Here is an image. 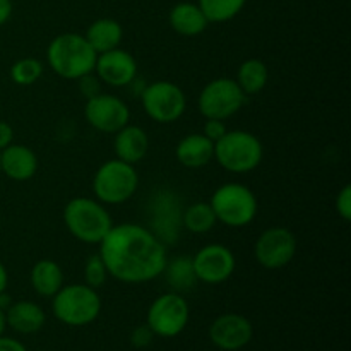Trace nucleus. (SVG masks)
<instances>
[{
  "label": "nucleus",
  "mask_w": 351,
  "mask_h": 351,
  "mask_svg": "<svg viewBox=\"0 0 351 351\" xmlns=\"http://www.w3.org/2000/svg\"><path fill=\"white\" fill-rule=\"evenodd\" d=\"M98 245L108 276L120 283H147L160 278L167 266V243L137 223L113 225Z\"/></svg>",
  "instance_id": "nucleus-1"
},
{
  "label": "nucleus",
  "mask_w": 351,
  "mask_h": 351,
  "mask_svg": "<svg viewBox=\"0 0 351 351\" xmlns=\"http://www.w3.org/2000/svg\"><path fill=\"white\" fill-rule=\"evenodd\" d=\"M96 53L84 34L62 33L50 41L47 48V62L51 71L62 79L77 81L95 72Z\"/></svg>",
  "instance_id": "nucleus-2"
},
{
  "label": "nucleus",
  "mask_w": 351,
  "mask_h": 351,
  "mask_svg": "<svg viewBox=\"0 0 351 351\" xmlns=\"http://www.w3.org/2000/svg\"><path fill=\"white\" fill-rule=\"evenodd\" d=\"M64 225L75 240L88 245H98L112 230L113 221L105 204L81 195L65 204Z\"/></svg>",
  "instance_id": "nucleus-3"
},
{
  "label": "nucleus",
  "mask_w": 351,
  "mask_h": 351,
  "mask_svg": "<svg viewBox=\"0 0 351 351\" xmlns=\"http://www.w3.org/2000/svg\"><path fill=\"white\" fill-rule=\"evenodd\" d=\"M51 311L62 324L82 328L98 319L101 312V297L98 290L86 283L64 285L51 297Z\"/></svg>",
  "instance_id": "nucleus-4"
},
{
  "label": "nucleus",
  "mask_w": 351,
  "mask_h": 351,
  "mask_svg": "<svg viewBox=\"0 0 351 351\" xmlns=\"http://www.w3.org/2000/svg\"><path fill=\"white\" fill-rule=\"evenodd\" d=\"M263 143L249 130H228L215 143V160L230 173H249L263 163Z\"/></svg>",
  "instance_id": "nucleus-5"
},
{
  "label": "nucleus",
  "mask_w": 351,
  "mask_h": 351,
  "mask_svg": "<svg viewBox=\"0 0 351 351\" xmlns=\"http://www.w3.org/2000/svg\"><path fill=\"white\" fill-rule=\"evenodd\" d=\"M139 189V173L134 165L119 160H108L96 170L93 177L95 199L105 206H119L134 197Z\"/></svg>",
  "instance_id": "nucleus-6"
},
{
  "label": "nucleus",
  "mask_w": 351,
  "mask_h": 351,
  "mask_svg": "<svg viewBox=\"0 0 351 351\" xmlns=\"http://www.w3.org/2000/svg\"><path fill=\"white\" fill-rule=\"evenodd\" d=\"M213 211L216 219L230 228H243L256 219L257 197L247 185L239 182L223 184L211 195Z\"/></svg>",
  "instance_id": "nucleus-7"
},
{
  "label": "nucleus",
  "mask_w": 351,
  "mask_h": 351,
  "mask_svg": "<svg viewBox=\"0 0 351 351\" xmlns=\"http://www.w3.org/2000/svg\"><path fill=\"white\" fill-rule=\"evenodd\" d=\"M139 98L146 115L163 125L180 120L187 110V96L184 89L171 81H156L146 84Z\"/></svg>",
  "instance_id": "nucleus-8"
},
{
  "label": "nucleus",
  "mask_w": 351,
  "mask_h": 351,
  "mask_svg": "<svg viewBox=\"0 0 351 351\" xmlns=\"http://www.w3.org/2000/svg\"><path fill=\"white\" fill-rule=\"evenodd\" d=\"M245 98L235 79L218 77L209 81L199 93L197 108L206 120H228L242 110Z\"/></svg>",
  "instance_id": "nucleus-9"
},
{
  "label": "nucleus",
  "mask_w": 351,
  "mask_h": 351,
  "mask_svg": "<svg viewBox=\"0 0 351 351\" xmlns=\"http://www.w3.org/2000/svg\"><path fill=\"white\" fill-rule=\"evenodd\" d=\"M191 308L182 293L168 291L153 300L147 308L146 324L149 326L154 336L160 338H175L180 335L189 324Z\"/></svg>",
  "instance_id": "nucleus-10"
},
{
  "label": "nucleus",
  "mask_w": 351,
  "mask_h": 351,
  "mask_svg": "<svg viewBox=\"0 0 351 351\" xmlns=\"http://www.w3.org/2000/svg\"><path fill=\"white\" fill-rule=\"evenodd\" d=\"M297 237L285 226L264 230L254 243V257L267 271L283 269L297 256Z\"/></svg>",
  "instance_id": "nucleus-11"
},
{
  "label": "nucleus",
  "mask_w": 351,
  "mask_h": 351,
  "mask_svg": "<svg viewBox=\"0 0 351 351\" xmlns=\"http://www.w3.org/2000/svg\"><path fill=\"white\" fill-rule=\"evenodd\" d=\"M84 119L95 130L103 134H117L130 120V108L122 98L108 93H99L86 99Z\"/></svg>",
  "instance_id": "nucleus-12"
},
{
  "label": "nucleus",
  "mask_w": 351,
  "mask_h": 351,
  "mask_svg": "<svg viewBox=\"0 0 351 351\" xmlns=\"http://www.w3.org/2000/svg\"><path fill=\"white\" fill-rule=\"evenodd\" d=\"M192 267L201 283L221 285L235 273L237 259L223 243H209L192 256Z\"/></svg>",
  "instance_id": "nucleus-13"
},
{
  "label": "nucleus",
  "mask_w": 351,
  "mask_h": 351,
  "mask_svg": "<svg viewBox=\"0 0 351 351\" xmlns=\"http://www.w3.org/2000/svg\"><path fill=\"white\" fill-rule=\"evenodd\" d=\"M95 74L103 84L112 88H127L139 75V67L132 53L119 47L105 53H98Z\"/></svg>",
  "instance_id": "nucleus-14"
},
{
  "label": "nucleus",
  "mask_w": 351,
  "mask_h": 351,
  "mask_svg": "<svg viewBox=\"0 0 351 351\" xmlns=\"http://www.w3.org/2000/svg\"><path fill=\"white\" fill-rule=\"evenodd\" d=\"M252 336V322L235 312L219 315L209 326V339L223 351L242 350L243 346L249 345Z\"/></svg>",
  "instance_id": "nucleus-15"
},
{
  "label": "nucleus",
  "mask_w": 351,
  "mask_h": 351,
  "mask_svg": "<svg viewBox=\"0 0 351 351\" xmlns=\"http://www.w3.org/2000/svg\"><path fill=\"white\" fill-rule=\"evenodd\" d=\"M38 156L31 147L12 143L0 151V173L14 182H27L36 175Z\"/></svg>",
  "instance_id": "nucleus-16"
},
{
  "label": "nucleus",
  "mask_w": 351,
  "mask_h": 351,
  "mask_svg": "<svg viewBox=\"0 0 351 351\" xmlns=\"http://www.w3.org/2000/svg\"><path fill=\"white\" fill-rule=\"evenodd\" d=\"M175 194H158L156 199L153 201V230L151 232L158 237L163 243L171 242V233L177 239L178 228L182 226V211L178 209V204L173 202Z\"/></svg>",
  "instance_id": "nucleus-17"
},
{
  "label": "nucleus",
  "mask_w": 351,
  "mask_h": 351,
  "mask_svg": "<svg viewBox=\"0 0 351 351\" xmlns=\"http://www.w3.org/2000/svg\"><path fill=\"white\" fill-rule=\"evenodd\" d=\"M113 151H115L119 160L136 167L146 158L147 151H149V137L143 127L127 123L115 134Z\"/></svg>",
  "instance_id": "nucleus-18"
},
{
  "label": "nucleus",
  "mask_w": 351,
  "mask_h": 351,
  "mask_svg": "<svg viewBox=\"0 0 351 351\" xmlns=\"http://www.w3.org/2000/svg\"><path fill=\"white\" fill-rule=\"evenodd\" d=\"M178 163L191 170L208 167L215 160V143L204 134H189L175 147Z\"/></svg>",
  "instance_id": "nucleus-19"
},
{
  "label": "nucleus",
  "mask_w": 351,
  "mask_h": 351,
  "mask_svg": "<svg viewBox=\"0 0 351 351\" xmlns=\"http://www.w3.org/2000/svg\"><path fill=\"white\" fill-rule=\"evenodd\" d=\"M168 23L175 33L185 38L199 36L209 26L208 17L204 16L201 7L194 2L175 3L168 14Z\"/></svg>",
  "instance_id": "nucleus-20"
},
{
  "label": "nucleus",
  "mask_w": 351,
  "mask_h": 351,
  "mask_svg": "<svg viewBox=\"0 0 351 351\" xmlns=\"http://www.w3.org/2000/svg\"><path fill=\"white\" fill-rule=\"evenodd\" d=\"M5 322L12 331L19 335H34L41 331L47 322L45 311L31 300L12 302L5 311Z\"/></svg>",
  "instance_id": "nucleus-21"
},
{
  "label": "nucleus",
  "mask_w": 351,
  "mask_h": 351,
  "mask_svg": "<svg viewBox=\"0 0 351 351\" xmlns=\"http://www.w3.org/2000/svg\"><path fill=\"white\" fill-rule=\"evenodd\" d=\"M84 36L96 53H105L120 47L123 40V27L112 17H99L89 24Z\"/></svg>",
  "instance_id": "nucleus-22"
},
{
  "label": "nucleus",
  "mask_w": 351,
  "mask_h": 351,
  "mask_svg": "<svg viewBox=\"0 0 351 351\" xmlns=\"http://www.w3.org/2000/svg\"><path fill=\"white\" fill-rule=\"evenodd\" d=\"M64 271L60 264L51 259H40L34 263L29 273L31 288L40 297L51 298L62 287H64Z\"/></svg>",
  "instance_id": "nucleus-23"
},
{
  "label": "nucleus",
  "mask_w": 351,
  "mask_h": 351,
  "mask_svg": "<svg viewBox=\"0 0 351 351\" xmlns=\"http://www.w3.org/2000/svg\"><path fill=\"white\" fill-rule=\"evenodd\" d=\"M235 82L245 96H256L264 91L269 82V69L261 58H247L237 71Z\"/></svg>",
  "instance_id": "nucleus-24"
},
{
  "label": "nucleus",
  "mask_w": 351,
  "mask_h": 351,
  "mask_svg": "<svg viewBox=\"0 0 351 351\" xmlns=\"http://www.w3.org/2000/svg\"><path fill=\"white\" fill-rule=\"evenodd\" d=\"M163 274L167 283L170 285L171 291H175V293L191 291L197 283L194 267H192V257L189 256H177L173 261H167Z\"/></svg>",
  "instance_id": "nucleus-25"
},
{
  "label": "nucleus",
  "mask_w": 351,
  "mask_h": 351,
  "mask_svg": "<svg viewBox=\"0 0 351 351\" xmlns=\"http://www.w3.org/2000/svg\"><path fill=\"white\" fill-rule=\"evenodd\" d=\"M218 223L209 202H194L182 211V226L195 235L209 233Z\"/></svg>",
  "instance_id": "nucleus-26"
},
{
  "label": "nucleus",
  "mask_w": 351,
  "mask_h": 351,
  "mask_svg": "<svg viewBox=\"0 0 351 351\" xmlns=\"http://www.w3.org/2000/svg\"><path fill=\"white\" fill-rule=\"evenodd\" d=\"M245 3L247 0H197V5L208 17L209 24H221L235 19Z\"/></svg>",
  "instance_id": "nucleus-27"
},
{
  "label": "nucleus",
  "mask_w": 351,
  "mask_h": 351,
  "mask_svg": "<svg viewBox=\"0 0 351 351\" xmlns=\"http://www.w3.org/2000/svg\"><path fill=\"white\" fill-rule=\"evenodd\" d=\"M45 72V65L41 60L33 57H24L10 65V79L17 86H33L41 79Z\"/></svg>",
  "instance_id": "nucleus-28"
},
{
  "label": "nucleus",
  "mask_w": 351,
  "mask_h": 351,
  "mask_svg": "<svg viewBox=\"0 0 351 351\" xmlns=\"http://www.w3.org/2000/svg\"><path fill=\"white\" fill-rule=\"evenodd\" d=\"M106 280H108V271H106L99 254L89 256L84 263V283L95 290H99L101 287H105Z\"/></svg>",
  "instance_id": "nucleus-29"
},
{
  "label": "nucleus",
  "mask_w": 351,
  "mask_h": 351,
  "mask_svg": "<svg viewBox=\"0 0 351 351\" xmlns=\"http://www.w3.org/2000/svg\"><path fill=\"white\" fill-rule=\"evenodd\" d=\"M77 86H79V91H81V95L84 96L86 99H91L95 98V96H98L99 93H103V82L99 81L98 75H96L95 72L79 77Z\"/></svg>",
  "instance_id": "nucleus-30"
},
{
  "label": "nucleus",
  "mask_w": 351,
  "mask_h": 351,
  "mask_svg": "<svg viewBox=\"0 0 351 351\" xmlns=\"http://www.w3.org/2000/svg\"><path fill=\"white\" fill-rule=\"evenodd\" d=\"M336 211L345 221L351 219V185L346 184L336 195Z\"/></svg>",
  "instance_id": "nucleus-31"
},
{
  "label": "nucleus",
  "mask_w": 351,
  "mask_h": 351,
  "mask_svg": "<svg viewBox=\"0 0 351 351\" xmlns=\"http://www.w3.org/2000/svg\"><path fill=\"white\" fill-rule=\"evenodd\" d=\"M226 132H228V127H226L225 120L208 119L204 123V129H202V134H204L209 141H213V143H218Z\"/></svg>",
  "instance_id": "nucleus-32"
},
{
  "label": "nucleus",
  "mask_w": 351,
  "mask_h": 351,
  "mask_svg": "<svg viewBox=\"0 0 351 351\" xmlns=\"http://www.w3.org/2000/svg\"><path fill=\"white\" fill-rule=\"evenodd\" d=\"M153 339L154 332L151 331L147 324L137 326L132 331V335H130V343H132L136 348H146V346H149L151 343H153Z\"/></svg>",
  "instance_id": "nucleus-33"
},
{
  "label": "nucleus",
  "mask_w": 351,
  "mask_h": 351,
  "mask_svg": "<svg viewBox=\"0 0 351 351\" xmlns=\"http://www.w3.org/2000/svg\"><path fill=\"white\" fill-rule=\"evenodd\" d=\"M14 143V129L9 122L0 120V151Z\"/></svg>",
  "instance_id": "nucleus-34"
},
{
  "label": "nucleus",
  "mask_w": 351,
  "mask_h": 351,
  "mask_svg": "<svg viewBox=\"0 0 351 351\" xmlns=\"http://www.w3.org/2000/svg\"><path fill=\"white\" fill-rule=\"evenodd\" d=\"M0 351H27L26 346L21 341L14 338H7V336H0Z\"/></svg>",
  "instance_id": "nucleus-35"
},
{
  "label": "nucleus",
  "mask_w": 351,
  "mask_h": 351,
  "mask_svg": "<svg viewBox=\"0 0 351 351\" xmlns=\"http://www.w3.org/2000/svg\"><path fill=\"white\" fill-rule=\"evenodd\" d=\"M12 0H0V26L9 23V19L12 17Z\"/></svg>",
  "instance_id": "nucleus-36"
},
{
  "label": "nucleus",
  "mask_w": 351,
  "mask_h": 351,
  "mask_svg": "<svg viewBox=\"0 0 351 351\" xmlns=\"http://www.w3.org/2000/svg\"><path fill=\"white\" fill-rule=\"evenodd\" d=\"M7 285H9V273H7V267L0 261V293L7 290Z\"/></svg>",
  "instance_id": "nucleus-37"
},
{
  "label": "nucleus",
  "mask_w": 351,
  "mask_h": 351,
  "mask_svg": "<svg viewBox=\"0 0 351 351\" xmlns=\"http://www.w3.org/2000/svg\"><path fill=\"white\" fill-rule=\"evenodd\" d=\"M7 328V322H5V312L0 308V336L3 335V331H5Z\"/></svg>",
  "instance_id": "nucleus-38"
}]
</instances>
